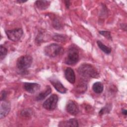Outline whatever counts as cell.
<instances>
[{"label":"cell","mask_w":127,"mask_h":127,"mask_svg":"<svg viewBox=\"0 0 127 127\" xmlns=\"http://www.w3.org/2000/svg\"><path fill=\"white\" fill-rule=\"evenodd\" d=\"M51 92H52V89L50 86L49 85L46 86L45 90L39 93L38 95L36 96L35 98L36 100L39 101H42L44 100L48 95L51 94Z\"/></svg>","instance_id":"cell-13"},{"label":"cell","mask_w":127,"mask_h":127,"mask_svg":"<svg viewBox=\"0 0 127 127\" xmlns=\"http://www.w3.org/2000/svg\"><path fill=\"white\" fill-rule=\"evenodd\" d=\"M41 85L34 82H25L23 84L24 89L28 93L33 94L40 89Z\"/></svg>","instance_id":"cell-9"},{"label":"cell","mask_w":127,"mask_h":127,"mask_svg":"<svg viewBox=\"0 0 127 127\" xmlns=\"http://www.w3.org/2000/svg\"><path fill=\"white\" fill-rule=\"evenodd\" d=\"M31 111H29V110L27 109V110H24L22 111H21V115L22 116H30L31 114Z\"/></svg>","instance_id":"cell-24"},{"label":"cell","mask_w":127,"mask_h":127,"mask_svg":"<svg viewBox=\"0 0 127 127\" xmlns=\"http://www.w3.org/2000/svg\"><path fill=\"white\" fill-rule=\"evenodd\" d=\"M58 99V96L57 94H53L51 95L44 102L43 104V108L49 111L55 110L57 106Z\"/></svg>","instance_id":"cell-5"},{"label":"cell","mask_w":127,"mask_h":127,"mask_svg":"<svg viewBox=\"0 0 127 127\" xmlns=\"http://www.w3.org/2000/svg\"><path fill=\"white\" fill-rule=\"evenodd\" d=\"M97 44L98 46V47L105 54H109L111 53L112 49L110 47L106 46L104 45L102 42L100 41H97Z\"/></svg>","instance_id":"cell-16"},{"label":"cell","mask_w":127,"mask_h":127,"mask_svg":"<svg viewBox=\"0 0 127 127\" xmlns=\"http://www.w3.org/2000/svg\"><path fill=\"white\" fill-rule=\"evenodd\" d=\"M79 59L78 50L74 46H71L67 51L66 56L64 59V63L68 65H73L78 62Z\"/></svg>","instance_id":"cell-4"},{"label":"cell","mask_w":127,"mask_h":127,"mask_svg":"<svg viewBox=\"0 0 127 127\" xmlns=\"http://www.w3.org/2000/svg\"><path fill=\"white\" fill-rule=\"evenodd\" d=\"M33 62V58L29 55H25L19 57L16 61V66L20 74L27 73L28 69Z\"/></svg>","instance_id":"cell-2"},{"label":"cell","mask_w":127,"mask_h":127,"mask_svg":"<svg viewBox=\"0 0 127 127\" xmlns=\"http://www.w3.org/2000/svg\"><path fill=\"white\" fill-rule=\"evenodd\" d=\"M87 88L86 83H84V82L82 81L78 83L75 88V90L76 92L78 94L83 93L87 90Z\"/></svg>","instance_id":"cell-17"},{"label":"cell","mask_w":127,"mask_h":127,"mask_svg":"<svg viewBox=\"0 0 127 127\" xmlns=\"http://www.w3.org/2000/svg\"><path fill=\"white\" fill-rule=\"evenodd\" d=\"M66 111L72 116H76L79 112V107L76 102L72 100H69L66 105Z\"/></svg>","instance_id":"cell-7"},{"label":"cell","mask_w":127,"mask_h":127,"mask_svg":"<svg viewBox=\"0 0 127 127\" xmlns=\"http://www.w3.org/2000/svg\"><path fill=\"white\" fill-rule=\"evenodd\" d=\"M64 50L59 44L52 43L46 46L44 49L45 55L51 58H54L63 54Z\"/></svg>","instance_id":"cell-3"},{"label":"cell","mask_w":127,"mask_h":127,"mask_svg":"<svg viewBox=\"0 0 127 127\" xmlns=\"http://www.w3.org/2000/svg\"><path fill=\"white\" fill-rule=\"evenodd\" d=\"M50 82L54 87V88L57 90V91L59 92L64 94L67 91L66 88L63 85L60 81H59L58 79L52 77L51 79H49Z\"/></svg>","instance_id":"cell-10"},{"label":"cell","mask_w":127,"mask_h":127,"mask_svg":"<svg viewBox=\"0 0 127 127\" xmlns=\"http://www.w3.org/2000/svg\"><path fill=\"white\" fill-rule=\"evenodd\" d=\"M58 20L59 19H58L57 18H55L53 21V25L55 27V28L59 29L62 27V24L60 21H59Z\"/></svg>","instance_id":"cell-22"},{"label":"cell","mask_w":127,"mask_h":127,"mask_svg":"<svg viewBox=\"0 0 127 127\" xmlns=\"http://www.w3.org/2000/svg\"><path fill=\"white\" fill-rule=\"evenodd\" d=\"M92 89L93 91L96 93H101L104 90L103 84L101 82H96L92 85Z\"/></svg>","instance_id":"cell-15"},{"label":"cell","mask_w":127,"mask_h":127,"mask_svg":"<svg viewBox=\"0 0 127 127\" xmlns=\"http://www.w3.org/2000/svg\"><path fill=\"white\" fill-rule=\"evenodd\" d=\"M112 110V105L111 104H106L104 107L102 108L99 112V115L102 116L103 115L108 114Z\"/></svg>","instance_id":"cell-18"},{"label":"cell","mask_w":127,"mask_h":127,"mask_svg":"<svg viewBox=\"0 0 127 127\" xmlns=\"http://www.w3.org/2000/svg\"><path fill=\"white\" fill-rule=\"evenodd\" d=\"M79 75L83 79H87L91 78H97L99 76L97 69L89 64L84 63L79 66L77 69Z\"/></svg>","instance_id":"cell-1"},{"label":"cell","mask_w":127,"mask_h":127,"mask_svg":"<svg viewBox=\"0 0 127 127\" xmlns=\"http://www.w3.org/2000/svg\"><path fill=\"white\" fill-rule=\"evenodd\" d=\"M64 76L70 83L73 84L75 81V75L74 70L70 67H67L64 70Z\"/></svg>","instance_id":"cell-11"},{"label":"cell","mask_w":127,"mask_h":127,"mask_svg":"<svg viewBox=\"0 0 127 127\" xmlns=\"http://www.w3.org/2000/svg\"><path fill=\"white\" fill-rule=\"evenodd\" d=\"M7 38L11 41L17 42L19 41L23 34V31L22 28H18L13 29L5 31Z\"/></svg>","instance_id":"cell-6"},{"label":"cell","mask_w":127,"mask_h":127,"mask_svg":"<svg viewBox=\"0 0 127 127\" xmlns=\"http://www.w3.org/2000/svg\"><path fill=\"white\" fill-rule=\"evenodd\" d=\"M127 111L126 109H122V113L123 115H125V116H127Z\"/></svg>","instance_id":"cell-26"},{"label":"cell","mask_w":127,"mask_h":127,"mask_svg":"<svg viewBox=\"0 0 127 127\" xmlns=\"http://www.w3.org/2000/svg\"><path fill=\"white\" fill-rule=\"evenodd\" d=\"M7 54V50L3 45H1L0 46V59L2 61L6 57Z\"/></svg>","instance_id":"cell-20"},{"label":"cell","mask_w":127,"mask_h":127,"mask_svg":"<svg viewBox=\"0 0 127 127\" xmlns=\"http://www.w3.org/2000/svg\"><path fill=\"white\" fill-rule=\"evenodd\" d=\"M53 39L55 41L63 43L66 40V37L65 35L63 34H56L54 36H53Z\"/></svg>","instance_id":"cell-19"},{"label":"cell","mask_w":127,"mask_h":127,"mask_svg":"<svg viewBox=\"0 0 127 127\" xmlns=\"http://www.w3.org/2000/svg\"><path fill=\"white\" fill-rule=\"evenodd\" d=\"M50 1L48 0H36L35 2L36 6L40 10L47 9L50 4Z\"/></svg>","instance_id":"cell-14"},{"label":"cell","mask_w":127,"mask_h":127,"mask_svg":"<svg viewBox=\"0 0 127 127\" xmlns=\"http://www.w3.org/2000/svg\"><path fill=\"white\" fill-rule=\"evenodd\" d=\"M64 2H65V4L66 7L67 8H68L69 7V5H70V1H69V0H65Z\"/></svg>","instance_id":"cell-25"},{"label":"cell","mask_w":127,"mask_h":127,"mask_svg":"<svg viewBox=\"0 0 127 127\" xmlns=\"http://www.w3.org/2000/svg\"><path fill=\"white\" fill-rule=\"evenodd\" d=\"M27 1V0H25V1H24V0H17L16 1V2H18V3H24V2H26Z\"/></svg>","instance_id":"cell-27"},{"label":"cell","mask_w":127,"mask_h":127,"mask_svg":"<svg viewBox=\"0 0 127 127\" xmlns=\"http://www.w3.org/2000/svg\"><path fill=\"white\" fill-rule=\"evenodd\" d=\"M59 127H78V122L76 119H70L66 121L60 122L59 124Z\"/></svg>","instance_id":"cell-12"},{"label":"cell","mask_w":127,"mask_h":127,"mask_svg":"<svg viewBox=\"0 0 127 127\" xmlns=\"http://www.w3.org/2000/svg\"><path fill=\"white\" fill-rule=\"evenodd\" d=\"M99 33L104 37H106L107 39L110 40H112V38L110 32L108 31H99Z\"/></svg>","instance_id":"cell-21"},{"label":"cell","mask_w":127,"mask_h":127,"mask_svg":"<svg viewBox=\"0 0 127 127\" xmlns=\"http://www.w3.org/2000/svg\"><path fill=\"white\" fill-rule=\"evenodd\" d=\"M11 105L9 101L3 100L1 101L0 107V119H2L5 117L9 113Z\"/></svg>","instance_id":"cell-8"},{"label":"cell","mask_w":127,"mask_h":127,"mask_svg":"<svg viewBox=\"0 0 127 127\" xmlns=\"http://www.w3.org/2000/svg\"><path fill=\"white\" fill-rule=\"evenodd\" d=\"M7 96L6 92L5 90H2L0 93V101L5 100Z\"/></svg>","instance_id":"cell-23"}]
</instances>
